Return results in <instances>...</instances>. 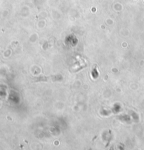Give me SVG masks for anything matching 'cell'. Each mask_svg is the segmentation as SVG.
Returning a JSON list of instances; mask_svg holds the SVG:
<instances>
[{
    "label": "cell",
    "mask_w": 144,
    "mask_h": 150,
    "mask_svg": "<svg viewBox=\"0 0 144 150\" xmlns=\"http://www.w3.org/2000/svg\"><path fill=\"white\" fill-rule=\"evenodd\" d=\"M63 77L60 74L58 75H51V76H35L32 78V81L33 82H39V81H61Z\"/></svg>",
    "instance_id": "obj_1"
}]
</instances>
